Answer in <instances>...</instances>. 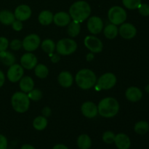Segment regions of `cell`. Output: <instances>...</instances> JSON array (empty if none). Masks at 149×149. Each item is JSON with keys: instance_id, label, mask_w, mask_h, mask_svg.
Returning <instances> with one entry per match:
<instances>
[{"instance_id": "6da1fadb", "label": "cell", "mask_w": 149, "mask_h": 149, "mask_svg": "<svg viewBox=\"0 0 149 149\" xmlns=\"http://www.w3.org/2000/svg\"><path fill=\"white\" fill-rule=\"evenodd\" d=\"M97 111L98 114L102 117L112 118L119 112V103L114 97H106L99 102Z\"/></svg>"}, {"instance_id": "7a4b0ae2", "label": "cell", "mask_w": 149, "mask_h": 149, "mask_svg": "<svg viewBox=\"0 0 149 149\" xmlns=\"http://www.w3.org/2000/svg\"><path fill=\"white\" fill-rule=\"evenodd\" d=\"M91 14V7L90 4L84 1H78L74 2L70 7L69 15L74 21L82 23L88 18Z\"/></svg>"}, {"instance_id": "3957f363", "label": "cell", "mask_w": 149, "mask_h": 149, "mask_svg": "<svg viewBox=\"0 0 149 149\" xmlns=\"http://www.w3.org/2000/svg\"><path fill=\"white\" fill-rule=\"evenodd\" d=\"M75 81L77 86L81 90H90L95 85L97 77L92 70L82 68L76 74Z\"/></svg>"}, {"instance_id": "277c9868", "label": "cell", "mask_w": 149, "mask_h": 149, "mask_svg": "<svg viewBox=\"0 0 149 149\" xmlns=\"http://www.w3.org/2000/svg\"><path fill=\"white\" fill-rule=\"evenodd\" d=\"M11 104L13 109L17 113H25L29 109L30 99L27 93L23 92H15L11 97Z\"/></svg>"}, {"instance_id": "5b68a950", "label": "cell", "mask_w": 149, "mask_h": 149, "mask_svg": "<svg viewBox=\"0 0 149 149\" xmlns=\"http://www.w3.org/2000/svg\"><path fill=\"white\" fill-rule=\"evenodd\" d=\"M56 50L61 55H69L74 53L77 49V44L74 39L64 38L60 39L56 45Z\"/></svg>"}, {"instance_id": "8992f818", "label": "cell", "mask_w": 149, "mask_h": 149, "mask_svg": "<svg viewBox=\"0 0 149 149\" xmlns=\"http://www.w3.org/2000/svg\"><path fill=\"white\" fill-rule=\"evenodd\" d=\"M127 12L119 6H113L108 12V17L112 24L121 25L127 20Z\"/></svg>"}, {"instance_id": "52a82bcc", "label": "cell", "mask_w": 149, "mask_h": 149, "mask_svg": "<svg viewBox=\"0 0 149 149\" xmlns=\"http://www.w3.org/2000/svg\"><path fill=\"white\" fill-rule=\"evenodd\" d=\"M116 77L113 73L108 72L103 74L97 80V86L101 90H110L113 88L116 84Z\"/></svg>"}, {"instance_id": "ba28073f", "label": "cell", "mask_w": 149, "mask_h": 149, "mask_svg": "<svg viewBox=\"0 0 149 149\" xmlns=\"http://www.w3.org/2000/svg\"><path fill=\"white\" fill-rule=\"evenodd\" d=\"M41 44V39L39 35L36 33H31L23 39L22 42L23 49L29 52L35 51Z\"/></svg>"}, {"instance_id": "9c48e42d", "label": "cell", "mask_w": 149, "mask_h": 149, "mask_svg": "<svg viewBox=\"0 0 149 149\" xmlns=\"http://www.w3.org/2000/svg\"><path fill=\"white\" fill-rule=\"evenodd\" d=\"M84 46L93 53L101 52L103 49L102 41L95 36H87L84 39Z\"/></svg>"}, {"instance_id": "30bf717a", "label": "cell", "mask_w": 149, "mask_h": 149, "mask_svg": "<svg viewBox=\"0 0 149 149\" xmlns=\"http://www.w3.org/2000/svg\"><path fill=\"white\" fill-rule=\"evenodd\" d=\"M24 74V68L21 66V65L17 63H15L10 65L9 69L7 70V77L10 81L13 83L17 82L21 79Z\"/></svg>"}, {"instance_id": "8fae6325", "label": "cell", "mask_w": 149, "mask_h": 149, "mask_svg": "<svg viewBox=\"0 0 149 149\" xmlns=\"http://www.w3.org/2000/svg\"><path fill=\"white\" fill-rule=\"evenodd\" d=\"M87 29L92 34L97 35L103 29V22L100 17L92 16L89 18L87 23Z\"/></svg>"}, {"instance_id": "7c38bea8", "label": "cell", "mask_w": 149, "mask_h": 149, "mask_svg": "<svg viewBox=\"0 0 149 149\" xmlns=\"http://www.w3.org/2000/svg\"><path fill=\"white\" fill-rule=\"evenodd\" d=\"M38 59L36 55L32 52H26L23 54L20 58V65L23 68L31 70L37 65Z\"/></svg>"}, {"instance_id": "4fadbf2b", "label": "cell", "mask_w": 149, "mask_h": 149, "mask_svg": "<svg viewBox=\"0 0 149 149\" xmlns=\"http://www.w3.org/2000/svg\"><path fill=\"white\" fill-rule=\"evenodd\" d=\"M119 33L122 38L125 39H131L135 36L137 29L132 24L129 23H124L121 24L119 29Z\"/></svg>"}, {"instance_id": "5bb4252c", "label": "cell", "mask_w": 149, "mask_h": 149, "mask_svg": "<svg viewBox=\"0 0 149 149\" xmlns=\"http://www.w3.org/2000/svg\"><path fill=\"white\" fill-rule=\"evenodd\" d=\"M32 11L30 7L26 4H20L17 6L15 10V17L16 20H20V21H26L28 19L30 18L31 16Z\"/></svg>"}, {"instance_id": "9a60e30c", "label": "cell", "mask_w": 149, "mask_h": 149, "mask_svg": "<svg viewBox=\"0 0 149 149\" xmlns=\"http://www.w3.org/2000/svg\"><path fill=\"white\" fill-rule=\"evenodd\" d=\"M81 111L85 117L88 119L95 118L98 113L97 106L91 101H86L81 105Z\"/></svg>"}, {"instance_id": "2e32d148", "label": "cell", "mask_w": 149, "mask_h": 149, "mask_svg": "<svg viewBox=\"0 0 149 149\" xmlns=\"http://www.w3.org/2000/svg\"><path fill=\"white\" fill-rule=\"evenodd\" d=\"M71 21V17L68 13L65 12H58L53 15V22L57 26L65 27Z\"/></svg>"}, {"instance_id": "e0dca14e", "label": "cell", "mask_w": 149, "mask_h": 149, "mask_svg": "<svg viewBox=\"0 0 149 149\" xmlns=\"http://www.w3.org/2000/svg\"><path fill=\"white\" fill-rule=\"evenodd\" d=\"M113 143H115L118 149H129L131 146V141L126 134L119 133L115 135Z\"/></svg>"}, {"instance_id": "ac0fdd59", "label": "cell", "mask_w": 149, "mask_h": 149, "mask_svg": "<svg viewBox=\"0 0 149 149\" xmlns=\"http://www.w3.org/2000/svg\"><path fill=\"white\" fill-rule=\"evenodd\" d=\"M58 81L60 85L65 88H68L71 87L74 83V77L70 72L66 71H62L59 74L58 77Z\"/></svg>"}, {"instance_id": "d6986e66", "label": "cell", "mask_w": 149, "mask_h": 149, "mask_svg": "<svg viewBox=\"0 0 149 149\" xmlns=\"http://www.w3.org/2000/svg\"><path fill=\"white\" fill-rule=\"evenodd\" d=\"M125 97L131 102H138L142 98L143 93L137 87H130L127 89L125 92Z\"/></svg>"}, {"instance_id": "ffe728a7", "label": "cell", "mask_w": 149, "mask_h": 149, "mask_svg": "<svg viewBox=\"0 0 149 149\" xmlns=\"http://www.w3.org/2000/svg\"><path fill=\"white\" fill-rule=\"evenodd\" d=\"M19 87L20 90L25 93H28L31 91L34 87V81L33 79L29 76L23 77L19 81Z\"/></svg>"}, {"instance_id": "44dd1931", "label": "cell", "mask_w": 149, "mask_h": 149, "mask_svg": "<svg viewBox=\"0 0 149 149\" xmlns=\"http://www.w3.org/2000/svg\"><path fill=\"white\" fill-rule=\"evenodd\" d=\"M15 20L14 13L7 10H3L0 11V23L2 24L9 26Z\"/></svg>"}, {"instance_id": "7402d4cb", "label": "cell", "mask_w": 149, "mask_h": 149, "mask_svg": "<svg viewBox=\"0 0 149 149\" xmlns=\"http://www.w3.org/2000/svg\"><path fill=\"white\" fill-rule=\"evenodd\" d=\"M53 15L52 12L49 10H43L39 13L38 20L42 26H48L53 22Z\"/></svg>"}, {"instance_id": "603a6c76", "label": "cell", "mask_w": 149, "mask_h": 149, "mask_svg": "<svg viewBox=\"0 0 149 149\" xmlns=\"http://www.w3.org/2000/svg\"><path fill=\"white\" fill-rule=\"evenodd\" d=\"M77 143L79 149H90L92 146V140L87 134H81L77 138Z\"/></svg>"}, {"instance_id": "cb8c5ba5", "label": "cell", "mask_w": 149, "mask_h": 149, "mask_svg": "<svg viewBox=\"0 0 149 149\" xmlns=\"http://www.w3.org/2000/svg\"><path fill=\"white\" fill-rule=\"evenodd\" d=\"M15 57L12 52L6 50L0 52V61H1L4 65L10 66L15 63Z\"/></svg>"}, {"instance_id": "d4e9b609", "label": "cell", "mask_w": 149, "mask_h": 149, "mask_svg": "<svg viewBox=\"0 0 149 149\" xmlns=\"http://www.w3.org/2000/svg\"><path fill=\"white\" fill-rule=\"evenodd\" d=\"M103 33H104V36L107 39H113L117 36L118 33H119V29H118L116 25L111 23V24L107 25L104 28Z\"/></svg>"}, {"instance_id": "484cf974", "label": "cell", "mask_w": 149, "mask_h": 149, "mask_svg": "<svg viewBox=\"0 0 149 149\" xmlns=\"http://www.w3.org/2000/svg\"><path fill=\"white\" fill-rule=\"evenodd\" d=\"M47 119L44 116H38L33 119V127L38 131L44 130L47 126Z\"/></svg>"}, {"instance_id": "4316f807", "label": "cell", "mask_w": 149, "mask_h": 149, "mask_svg": "<svg viewBox=\"0 0 149 149\" xmlns=\"http://www.w3.org/2000/svg\"><path fill=\"white\" fill-rule=\"evenodd\" d=\"M80 31H81V26H80V23L79 22L73 20V21L70 22L69 24L68 25L67 31L71 37L74 38L78 36L80 33Z\"/></svg>"}, {"instance_id": "83f0119b", "label": "cell", "mask_w": 149, "mask_h": 149, "mask_svg": "<svg viewBox=\"0 0 149 149\" xmlns=\"http://www.w3.org/2000/svg\"><path fill=\"white\" fill-rule=\"evenodd\" d=\"M41 47H42V50L44 52H45L46 53L50 54L55 51V48H56V45L52 39H46L42 42Z\"/></svg>"}, {"instance_id": "f1b7e54d", "label": "cell", "mask_w": 149, "mask_h": 149, "mask_svg": "<svg viewBox=\"0 0 149 149\" xmlns=\"http://www.w3.org/2000/svg\"><path fill=\"white\" fill-rule=\"evenodd\" d=\"M134 130L138 135H145L149 130L148 123L146 121H140L135 125Z\"/></svg>"}, {"instance_id": "f546056e", "label": "cell", "mask_w": 149, "mask_h": 149, "mask_svg": "<svg viewBox=\"0 0 149 149\" xmlns=\"http://www.w3.org/2000/svg\"><path fill=\"white\" fill-rule=\"evenodd\" d=\"M34 74L38 78L45 79L49 74V70L47 67L44 64H37L34 68Z\"/></svg>"}, {"instance_id": "4dcf8cb0", "label": "cell", "mask_w": 149, "mask_h": 149, "mask_svg": "<svg viewBox=\"0 0 149 149\" xmlns=\"http://www.w3.org/2000/svg\"><path fill=\"white\" fill-rule=\"evenodd\" d=\"M124 6L129 10H135L141 4V0H122Z\"/></svg>"}, {"instance_id": "1f68e13d", "label": "cell", "mask_w": 149, "mask_h": 149, "mask_svg": "<svg viewBox=\"0 0 149 149\" xmlns=\"http://www.w3.org/2000/svg\"><path fill=\"white\" fill-rule=\"evenodd\" d=\"M27 95L29 98L33 101H39L42 98V93L39 89H33Z\"/></svg>"}, {"instance_id": "d6a6232c", "label": "cell", "mask_w": 149, "mask_h": 149, "mask_svg": "<svg viewBox=\"0 0 149 149\" xmlns=\"http://www.w3.org/2000/svg\"><path fill=\"white\" fill-rule=\"evenodd\" d=\"M115 134L111 131H106L102 135V140L106 144H112L114 142Z\"/></svg>"}, {"instance_id": "836d02e7", "label": "cell", "mask_w": 149, "mask_h": 149, "mask_svg": "<svg viewBox=\"0 0 149 149\" xmlns=\"http://www.w3.org/2000/svg\"><path fill=\"white\" fill-rule=\"evenodd\" d=\"M9 46L10 47L11 49L14 51H18L20 50L22 48L23 45H22V41H20V39H15L10 42V43L9 44Z\"/></svg>"}, {"instance_id": "e575fe53", "label": "cell", "mask_w": 149, "mask_h": 149, "mask_svg": "<svg viewBox=\"0 0 149 149\" xmlns=\"http://www.w3.org/2000/svg\"><path fill=\"white\" fill-rule=\"evenodd\" d=\"M138 11L139 13L143 16H149V5L147 4H142L141 3V5L138 7Z\"/></svg>"}, {"instance_id": "d590c367", "label": "cell", "mask_w": 149, "mask_h": 149, "mask_svg": "<svg viewBox=\"0 0 149 149\" xmlns=\"http://www.w3.org/2000/svg\"><path fill=\"white\" fill-rule=\"evenodd\" d=\"M9 41L8 39L4 36L0 37V52L3 51L7 50V49L9 47Z\"/></svg>"}, {"instance_id": "8d00e7d4", "label": "cell", "mask_w": 149, "mask_h": 149, "mask_svg": "<svg viewBox=\"0 0 149 149\" xmlns=\"http://www.w3.org/2000/svg\"><path fill=\"white\" fill-rule=\"evenodd\" d=\"M12 27H13V30L15 31H21L23 29V23L20 20H15L12 23Z\"/></svg>"}, {"instance_id": "74e56055", "label": "cell", "mask_w": 149, "mask_h": 149, "mask_svg": "<svg viewBox=\"0 0 149 149\" xmlns=\"http://www.w3.org/2000/svg\"><path fill=\"white\" fill-rule=\"evenodd\" d=\"M8 142L4 135L0 134V149H7Z\"/></svg>"}, {"instance_id": "f35d334b", "label": "cell", "mask_w": 149, "mask_h": 149, "mask_svg": "<svg viewBox=\"0 0 149 149\" xmlns=\"http://www.w3.org/2000/svg\"><path fill=\"white\" fill-rule=\"evenodd\" d=\"M49 56H50V60L53 63H57L60 61L61 60V57H60L59 54L57 55V54H52L50 53L49 54Z\"/></svg>"}, {"instance_id": "ab89813d", "label": "cell", "mask_w": 149, "mask_h": 149, "mask_svg": "<svg viewBox=\"0 0 149 149\" xmlns=\"http://www.w3.org/2000/svg\"><path fill=\"white\" fill-rule=\"evenodd\" d=\"M51 112H52L51 109L49 107H48V106H45V108H43V109H42V115H43L44 116H45L46 118L50 116Z\"/></svg>"}, {"instance_id": "60d3db41", "label": "cell", "mask_w": 149, "mask_h": 149, "mask_svg": "<svg viewBox=\"0 0 149 149\" xmlns=\"http://www.w3.org/2000/svg\"><path fill=\"white\" fill-rule=\"evenodd\" d=\"M4 82H5V76L3 71L0 70V88L4 85Z\"/></svg>"}, {"instance_id": "b9f144b4", "label": "cell", "mask_w": 149, "mask_h": 149, "mask_svg": "<svg viewBox=\"0 0 149 149\" xmlns=\"http://www.w3.org/2000/svg\"><path fill=\"white\" fill-rule=\"evenodd\" d=\"M52 149H69L66 146L63 145V144H56L53 146Z\"/></svg>"}, {"instance_id": "7bdbcfd3", "label": "cell", "mask_w": 149, "mask_h": 149, "mask_svg": "<svg viewBox=\"0 0 149 149\" xmlns=\"http://www.w3.org/2000/svg\"><path fill=\"white\" fill-rule=\"evenodd\" d=\"M94 55H93V52H90V53H88L87 55H86V60L87 61H92L93 59H94Z\"/></svg>"}, {"instance_id": "ee69618b", "label": "cell", "mask_w": 149, "mask_h": 149, "mask_svg": "<svg viewBox=\"0 0 149 149\" xmlns=\"http://www.w3.org/2000/svg\"><path fill=\"white\" fill-rule=\"evenodd\" d=\"M20 149H36L35 147H33V146L30 145V144H24V145L20 147Z\"/></svg>"}, {"instance_id": "f6af8a7d", "label": "cell", "mask_w": 149, "mask_h": 149, "mask_svg": "<svg viewBox=\"0 0 149 149\" xmlns=\"http://www.w3.org/2000/svg\"><path fill=\"white\" fill-rule=\"evenodd\" d=\"M146 91L148 93H149V84H148V85L146 87Z\"/></svg>"}]
</instances>
